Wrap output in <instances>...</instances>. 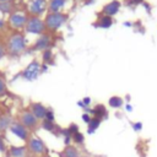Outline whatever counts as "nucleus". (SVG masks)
Listing matches in <instances>:
<instances>
[{
  "label": "nucleus",
  "instance_id": "nucleus-1",
  "mask_svg": "<svg viewBox=\"0 0 157 157\" xmlns=\"http://www.w3.org/2000/svg\"><path fill=\"white\" fill-rule=\"evenodd\" d=\"M67 18H69V15L63 12V11H60V12H48L45 15L44 23H45V27H47L48 31L55 32L64 23H66Z\"/></svg>",
  "mask_w": 157,
  "mask_h": 157
},
{
  "label": "nucleus",
  "instance_id": "nucleus-2",
  "mask_svg": "<svg viewBox=\"0 0 157 157\" xmlns=\"http://www.w3.org/2000/svg\"><path fill=\"white\" fill-rule=\"evenodd\" d=\"M27 47V39L22 33H13L7 39V52L11 55H20Z\"/></svg>",
  "mask_w": 157,
  "mask_h": 157
},
{
  "label": "nucleus",
  "instance_id": "nucleus-3",
  "mask_svg": "<svg viewBox=\"0 0 157 157\" xmlns=\"http://www.w3.org/2000/svg\"><path fill=\"white\" fill-rule=\"evenodd\" d=\"M26 147L28 153H31L34 157H45L48 156V147L45 145V142L38 137V136H31L28 139V141L26 142Z\"/></svg>",
  "mask_w": 157,
  "mask_h": 157
},
{
  "label": "nucleus",
  "instance_id": "nucleus-4",
  "mask_svg": "<svg viewBox=\"0 0 157 157\" xmlns=\"http://www.w3.org/2000/svg\"><path fill=\"white\" fill-rule=\"evenodd\" d=\"M25 31L27 33H31V34H38V36L44 34L45 31H47L44 20H42L38 16H29L28 20H27Z\"/></svg>",
  "mask_w": 157,
  "mask_h": 157
},
{
  "label": "nucleus",
  "instance_id": "nucleus-5",
  "mask_svg": "<svg viewBox=\"0 0 157 157\" xmlns=\"http://www.w3.org/2000/svg\"><path fill=\"white\" fill-rule=\"evenodd\" d=\"M9 131H10L11 135H13L16 139H18L20 141H22V142H25V144H26V142L28 141V139L32 136V135H31V131H29L25 125H22L18 120L12 121V124L10 125Z\"/></svg>",
  "mask_w": 157,
  "mask_h": 157
},
{
  "label": "nucleus",
  "instance_id": "nucleus-6",
  "mask_svg": "<svg viewBox=\"0 0 157 157\" xmlns=\"http://www.w3.org/2000/svg\"><path fill=\"white\" fill-rule=\"evenodd\" d=\"M18 121L25 125L29 131H33V130H37L39 128V120L32 114V112L29 109H25L20 113L18 115Z\"/></svg>",
  "mask_w": 157,
  "mask_h": 157
},
{
  "label": "nucleus",
  "instance_id": "nucleus-7",
  "mask_svg": "<svg viewBox=\"0 0 157 157\" xmlns=\"http://www.w3.org/2000/svg\"><path fill=\"white\" fill-rule=\"evenodd\" d=\"M40 65L39 61L37 60H32L27 66L26 69L21 72V76L23 80L26 81H34L38 78V76L40 75Z\"/></svg>",
  "mask_w": 157,
  "mask_h": 157
},
{
  "label": "nucleus",
  "instance_id": "nucleus-8",
  "mask_svg": "<svg viewBox=\"0 0 157 157\" xmlns=\"http://www.w3.org/2000/svg\"><path fill=\"white\" fill-rule=\"evenodd\" d=\"M28 17L22 12H12L9 17V25L15 29H21L26 27Z\"/></svg>",
  "mask_w": 157,
  "mask_h": 157
},
{
  "label": "nucleus",
  "instance_id": "nucleus-9",
  "mask_svg": "<svg viewBox=\"0 0 157 157\" xmlns=\"http://www.w3.org/2000/svg\"><path fill=\"white\" fill-rule=\"evenodd\" d=\"M47 9H48L47 0H31V2L28 5V12L31 13V16L39 17L42 13L45 12Z\"/></svg>",
  "mask_w": 157,
  "mask_h": 157
},
{
  "label": "nucleus",
  "instance_id": "nucleus-10",
  "mask_svg": "<svg viewBox=\"0 0 157 157\" xmlns=\"http://www.w3.org/2000/svg\"><path fill=\"white\" fill-rule=\"evenodd\" d=\"M28 109L32 112V114H33L39 121H42V120L45 119V114H47L48 108H47L43 103H40V102H32V103L29 104V108H28Z\"/></svg>",
  "mask_w": 157,
  "mask_h": 157
},
{
  "label": "nucleus",
  "instance_id": "nucleus-11",
  "mask_svg": "<svg viewBox=\"0 0 157 157\" xmlns=\"http://www.w3.org/2000/svg\"><path fill=\"white\" fill-rule=\"evenodd\" d=\"M50 43H52V37L50 34L48 33H44L42 36L38 37V39L34 42L32 49L33 50H45V49H49L50 48Z\"/></svg>",
  "mask_w": 157,
  "mask_h": 157
},
{
  "label": "nucleus",
  "instance_id": "nucleus-12",
  "mask_svg": "<svg viewBox=\"0 0 157 157\" xmlns=\"http://www.w3.org/2000/svg\"><path fill=\"white\" fill-rule=\"evenodd\" d=\"M120 7H121V2L119 0H112V1H109L108 4H105L103 6L102 15H107V16L113 17V16H115L119 12Z\"/></svg>",
  "mask_w": 157,
  "mask_h": 157
},
{
  "label": "nucleus",
  "instance_id": "nucleus-13",
  "mask_svg": "<svg viewBox=\"0 0 157 157\" xmlns=\"http://www.w3.org/2000/svg\"><path fill=\"white\" fill-rule=\"evenodd\" d=\"M28 153L26 145H10L7 150L9 157H26Z\"/></svg>",
  "mask_w": 157,
  "mask_h": 157
},
{
  "label": "nucleus",
  "instance_id": "nucleus-14",
  "mask_svg": "<svg viewBox=\"0 0 157 157\" xmlns=\"http://www.w3.org/2000/svg\"><path fill=\"white\" fill-rule=\"evenodd\" d=\"M90 114H91L92 117L99 118L102 121L105 120V119H108V115H109V114H108V109H107V107H105L104 104H102V103L96 104L93 108H91Z\"/></svg>",
  "mask_w": 157,
  "mask_h": 157
},
{
  "label": "nucleus",
  "instance_id": "nucleus-15",
  "mask_svg": "<svg viewBox=\"0 0 157 157\" xmlns=\"http://www.w3.org/2000/svg\"><path fill=\"white\" fill-rule=\"evenodd\" d=\"M39 128L43 129V130H45V131H48V132L54 134L55 136H59L60 135V130H61V128L58 126L54 121H49V120H45V119L40 121Z\"/></svg>",
  "mask_w": 157,
  "mask_h": 157
},
{
  "label": "nucleus",
  "instance_id": "nucleus-16",
  "mask_svg": "<svg viewBox=\"0 0 157 157\" xmlns=\"http://www.w3.org/2000/svg\"><path fill=\"white\" fill-rule=\"evenodd\" d=\"M12 118H11V115H9V114H0V135H2V134H5L6 131H9V129H10V125L12 124Z\"/></svg>",
  "mask_w": 157,
  "mask_h": 157
},
{
  "label": "nucleus",
  "instance_id": "nucleus-17",
  "mask_svg": "<svg viewBox=\"0 0 157 157\" xmlns=\"http://www.w3.org/2000/svg\"><path fill=\"white\" fill-rule=\"evenodd\" d=\"M61 157H82L80 150L75 145H69L64 146V150L60 152Z\"/></svg>",
  "mask_w": 157,
  "mask_h": 157
},
{
  "label": "nucleus",
  "instance_id": "nucleus-18",
  "mask_svg": "<svg viewBox=\"0 0 157 157\" xmlns=\"http://www.w3.org/2000/svg\"><path fill=\"white\" fill-rule=\"evenodd\" d=\"M112 25H113V17L107 16V15H102V16L97 20V22L94 23V27H99V28L107 29V28H110Z\"/></svg>",
  "mask_w": 157,
  "mask_h": 157
},
{
  "label": "nucleus",
  "instance_id": "nucleus-19",
  "mask_svg": "<svg viewBox=\"0 0 157 157\" xmlns=\"http://www.w3.org/2000/svg\"><path fill=\"white\" fill-rule=\"evenodd\" d=\"M67 0H49L48 2V10L49 12H60L63 7L65 6Z\"/></svg>",
  "mask_w": 157,
  "mask_h": 157
},
{
  "label": "nucleus",
  "instance_id": "nucleus-20",
  "mask_svg": "<svg viewBox=\"0 0 157 157\" xmlns=\"http://www.w3.org/2000/svg\"><path fill=\"white\" fill-rule=\"evenodd\" d=\"M101 124H102V120L99 118L92 117L91 121L87 124V134L88 135H93L96 132V130H98V128L101 126Z\"/></svg>",
  "mask_w": 157,
  "mask_h": 157
},
{
  "label": "nucleus",
  "instance_id": "nucleus-21",
  "mask_svg": "<svg viewBox=\"0 0 157 157\" xmlns=\"http://www.w3.org/2000/svg\"><path fill=\"white\" fill-rule=\"evenodd\" d=\"M108 105L113 109H119L124 105V99L119 96H112L109 99H108Z\"/></svg>",
  "mask_w": 157,
  "mask_h": 157
},
{
  "label": "nucleus",
  "instance_id": "nucleus-22",
  "mask_svg": "<svg viewBox=\"0 0 157 157\" xmlns=\"http://www.w3.org/2000/svg\"><path fill=\"white\" fill-rule=\"evenodd\" d=\"M42 59H43V64H47L49 65L50 63H53V59H54V55H53V50L49 48V49H45L43 50L42 53Z\"/></svg>",
  "mask_w": 157,
  "mask_h": 157
},
{
  "label": "nucleus",
  "instance_id": "nucleus-23",
  "mask_svg": "<svg viewBox=\"0 0 157 157\" xmlns=\"http://www.w3.org/2000/svg\"><path fill=\"white\" fill-rule=\"evenodd\" d=\"M72 142L75 145H78V146H83V144H85V135L81 131L74 134L72 135Z\"/></svg>",
  "mask_w": 157,
  "mask_h": 157
},
{
  "label": "nucleus",
  "instance_id": "nucleus-24",
  "mask_svg": "<svg viewBox=\"0 0 157 157\" xmlns=\"http://www.w3.org/2000/svg\"><path fill=\"white\" fill-rule=\"evenodd\" d=\"M9 146L10 145H7V142H6V140L4 139V136L2 135H0V153H7V150H9Z\"/></svg>",
  "mask_w": 157,
  "mask_h": 157
},
{
  "label": "nucleus",
  "instance_id": "nucleus-25",
  "mask_svg": "<svg viewBox=\"0 0 157 157\" xmlns=\"http://www.w3.org/2000/svg\"><path fill=\"white\" fill-rule=\"evenodd\" d=\"M7 92V86H6V81L2 76H0V97L4 96Z\"/></svg>",
  "mask_w": 157,
  "mask_h": 157
},
{
  "label": "nucleus",
  "instance_id": "nucleus-26",
  "mask_svg": "<svg viewBox=\"0 0 157 157\" xmlns=\"http://www.w3.org/2000/svg\"><path fill=\"white\" fill-rule=\"evenodd\" d=\"M45 120H49V121H54L55 123V113L52 108H48L47 110V114H45Z\"/></svg>",
  "mask_w": 157,
  "mask_h": 157
},
{
  "label": "nucleus",
  "instance_id": "nucleus-27",
  "mask_svg": "<svg viewBox=\"0 0 157 157\" xmlns=\"http://www.w3.org/2000/svg\"><path fill=\"white\" fill-rule=\"evenodd\" d=\"M131 128H132V130H134L135 132H140V131L142 130L144 125H142L141 121H134V123H131Z\"/></svg>",
  "mask_w": 157,
  "mask_h": 157
},
{
  "label": "nucleus",
  "instance_id": "nucleus-28",
  "mask_svg": "<svg viewBox=\"0 0 157 157\" xmlns=\"http://www.w3.org/2000/svg\"><path fill=\"white\" fill-rule=\"evenodd\" d=\"M67 129H69V131H70V132H71L72 135L80 131V126H78V125H77L76 123H71V124H69Z\"/></svg>",
  "mask_w": 157,
  "mask_h": 157
},
{
  "label": "nucleus",
  "instance_id": "nucleus-29",
  "mask_svg": "<svg viewBox=\"0 0 157 157\" xmlns=\"http://www.w3.org/2000/svg\"><path fill=\"white\" fill-rule=\"evenodd\" d=\"M0 10H1L2 12H10V11H11L10 2H0Z\"/></svg>",
  "mask_w": 157,
  "mask_h": 157
},
{
  "label": "nucleus",
  "instance_id": "nucleus-30",
  "mask_svg": "<svg viewBox=\"0 0 157 157\" xmlns=\"http://www.w3.org/2000/svg\"><path fill=\"white\" fill-rule=\"evenodd\" d=\"M81 119H82V121L85 123V124H88L90 121H91V119H92V115L91 114H88V113H82V115H81Z\"/></svg>",
  "mask_w": 157,
  "mask_h": 157
},
{
  "label": "nucleus",
  "instance_id": "nucleus-31",
  "mask_svg": "<svg viewBox=\"0 0 157 157\" xmlns=\"http://www.w3.org/2000/svg\"><path fill=\"white\" fill-rule=\"evenodd\" d=\"M63 141H64V146H69V145H71V142H72V136L63 137Z\"/></svg>",
  "mask_w": 157,
  "mask_h": 157
},
{
  "label": "nucleus",
  "instance_id": "nucleus-32",
  "mask_svg": "<svg viewBox=\"0 0 157 157\" xmlns=\"http://www.w3.org/2000/svg\"><path fill=\"white\" fill-rule=\"evenodd\" d=\"M82 102H83V104L86 105V107H90L91 105V102H92V99H91V97H85V98H82Z\"/></svg>",
  "mask_w": 157,
  "mask_h": 157
},
{
  "label": "nucleus",
  "instance_id": "nucleus-33",
  "mask_svg": "<svg viewBox=\"0 0 157 157\" xmlns=\"http://www.w3.org/2000/svg\"><path fill=\"white\" fill-rule=\"evenodd\" d=\"M125 110L129 112V113H131V112H132V105H131L130 103H126V104H125Z\"/></svg>",
  "mask_w": 157,
  "mask_h": 157
},
{
  "label": "nucleus",
  "instance_id": "nucleus-34",
  "mask_svg": "<svg viewBox=\"0 0 157 157\" xmlns=\"http://www.w3.org/2000/svg\"><path fill=\"white\" fill-rule=\"evenodd\" d=\"M48 71V65L47 64H42L40 65V72H45Z\"/></svg>",
  "mask_w": 157,
  "mask_h": 157
},
{
  "label": "nucleus",
  "instance_id": "nucleus-35",
  "mask_svg": "<svg viewBox=\"0 0 157 157\" xmlns=\"http://www.w3.org/2000/svg\"><path fill=\"white\" fill-rule=\"evenodd\" d=\"M4 55H5V49L2 47H0V60L4 58Z\"/></svg>",
  "mask_w": 157,
  "mask_h": 157
},
{
  "label": "nucleus",
  "instance_id": "nucleus-36",
  "mask_svg": "<svg viewBox=\"0 0 157 157\" xmlns=\"http://www.w3.org/2000/svg\"><path fill=\"white\" fill-rule=\"evenodd\" d=\"M77 105H78V107H80V108H82V109H85V108H86V105H85V104H83V102H82V99H81V101H78V102H77Z\"/></svg>",
  "mask_w": 157,
  "mask_h": 157
},
{
  "label": "nucleus",
  "instance_id": "nucleus-37",
  "mask_svg": "<svg viewBox=\"0 0 157 157\" xmlns=\"http://www.w3.org/2000/svg\"><path fill=\"white\" fill-rule=\"evenodd\" d=\"M132 4H135V5H137V4H142L145 0H130Z\"/></svg>",
  "mask_w": 157,
  "mask_h": 157
},
{
  "label": "nucleus",
  "instance_id": "nucleus-38",
  "mask_svg": "<svg viewBox=\"0 0 157 157\" xmlns=\"http://www.w3.org/2000/svg\"><path fill=\"white\" fill-rule=\"evenodd\" d=\"M4 25H5V21H4L2 18H0V27H2Z\"/></svg>",
  "mask_w": 157,
  "mask_h": 157
},
{
  "label": "nucleus",
  "instance_id": "nucleus-39",
  "mask_svg": "<svg viewBox=\"0 0 157 157\" xmlns=\"http://www.w3.org/2000/svg\"><path fill=\"white\" fill-rule=\"evenodd\" d=\"M92 2H93V0H86V2H85V4L87 5V4H92Z\"/></svg>",
  "mask_w": 157,
  "mask_h": 157
},
{
  "label": "nucleus",
  "instance_id": "nucleus-40",
  "mask_svg": "<svg viewBox=\"0 0 157 157\" xmlns=\"http://www.w3.org/2000/svg\"><path fill=\"white\" fill-rule=\"evenodd\" d=\"M125 99H126V102H129V101H130V96H129V94H128V96H126V97H125Z\"/></svg>",
  "mask_w": 157,
  "mask_h": 157
},
{
  "label": "nucleus",
  "instance_id": "nucleus-41",
  "mask_svg": "<svg viewBox=\"0 0 157 157\" xmlns=\"http://www.w3.org/2000/svg\"><path fill=\"white\" fill-rule=\"evenodd\" d=\"M11 0H0V2H10Z\"/></svg>",
  "mask_w": 157,
  "mask_h": 157
},
{
  "label": "nucleus",
  "instance_id": "nucleus-42",
  "mask_svg": "<svg viewBox=\"0 0 157 157\" xmlns=\"http://www.w3.org/2000/svg\"><path fill=\"white\" fill-rule=\"evenodd\" d=\"M2 157H9V156H7V155H6V156H5V155H4V156H2Z\"/></svg>",
  "mask_w": 157,
  "mask_h": 157
},
{
  "label": "nucleus",
  "instance_id": "nucleus-43",
  "mask_svg": "<svg viewBox=\"0 0 157 157\" xmlns=\"http://www.w3.org/2000/svg\"><path fill=\"white\" fill-rule=\"evenodd\" d=\"M45 157H50V156H45Z\"/></svg>",
  "mask_w": 157,
  "mask_h": 157
}]
</instances>
